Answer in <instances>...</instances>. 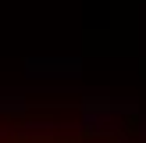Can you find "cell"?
Here are the masks:
<instances>
[{
    "label": "cell",
    "mask_w": 146,
    "mask_h": 143,
    "mask_svg": "<svg viewBox=\"0 0 146 143\" xmlns=\"http://www.w3.org/2000/svg\"><path fill=\"white\" fill-rule=\"evenodd\" d=\"M0 143H146V107L100 93L0 97Z\"/></svg>",
    "instance_id": "obj_1"
}]
</instances>
